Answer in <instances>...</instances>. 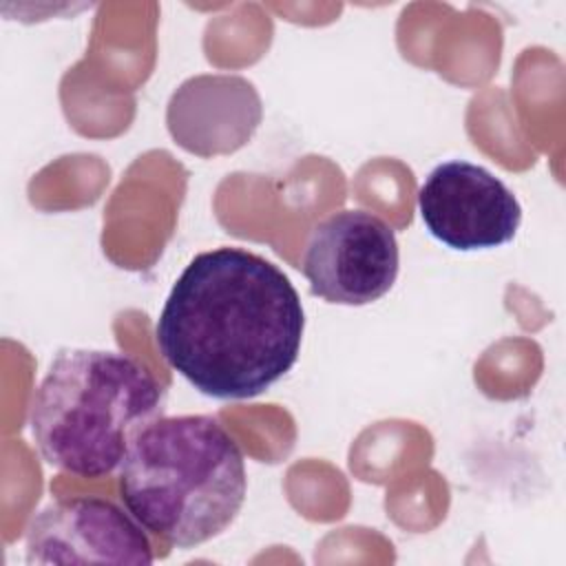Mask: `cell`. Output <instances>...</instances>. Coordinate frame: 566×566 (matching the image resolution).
<instances>
[{
  "mask_svg": "<svg viewBox=\"0 0 566 566\" xmlns=\"http://www.w3.org/2000/svg\"><path fill=\"white\" fill-rule=\"evenodd\" d=\"M427 232L458 252L500 248L517 234L522 206L513 190L484 166L449 159L438 164L418 190Z\"/></svg>",
  "mask_w": 566,
  "mask_h": 566,
  "instance_id": "obj_5",
  "label": "cell"
},
{
  "mask_svg": "<svg viewBox=\"0 0 566 566\" xmlns=\"http://www.w3.org/2000/svg\"><path fill=\"white\" fill-rule=\"evenodd\" d=\"M301 270L314 296L334 305H369L398 279L396 232L367 210L332 212L312 228Z\"/></svg>",
  "mask_w": 566,
  "mask_h": 566,
  "instance_id": "obj_4",
  "label": "cell"
},
{
  "mask_svg": "<svg viewBox=\"0 0 566 566\" xmlns=\"http://www.w3.org/2000/svg\"><path fill=\"white\" fill-rule=\"evenodd\" d=\"M27 564H153L144 526L113 500L60 497L27 528Z\"/></svg>",
  "mask_w": 566,
  "mask_h": 566,
  "instance_id": "obj_6",
  "label": "cell"
},
{
  "mask_svg": "<svg viewBox=\"0 0 566 566\" xmlns=\"http://www.w3.org/2000/svg\"><path fill=\"white\" fill-rule=\"evenodd\" d=\"M248 493L239 442L206 413L159 416L133 440L119 467V497L153 535L177 548L223 533Z\"/></svg>",
  "mask_w": 566,
  "mask_h": 566,
  "instance_id": "obj_2",
  "label": "cell"
},
{
  "mask_svg": "<svg viewBox=\"0 0 566 566\" xmlns=\"http://www.w3.org/2000/svg\"><path fill=\"white\" fill-rule=\"evenodd\" d=\"M305 312L287 274L237 245L199 252L157 318V347L199 394L245 400L296 363Z\"/></svg>",
  "mask_w": 566,
  "mask_h": 566,
  "instance_id": "obj_1",
  "label": "cell"
},
{
  "mask_svg": "<svg viewBox=\"0 0 566 566\" xmlns=\"http://www.w3.org/2000/svg\"><path fill=\"white\" fill-rule=\"evenodd\" d=\"M164 413V387L130 354L60 349L33 391L29 424L40 455L75 478L122 467L135 436Z\"/></svg>",
  "mask_w": 566,
  "mask_h": 566,
  "instance_id": "obj_3",
  "label": "cell"
}]
</instances>
